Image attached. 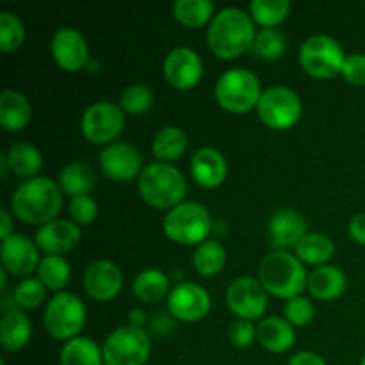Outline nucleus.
Segmentation results:
<instances>
[{
  "mask_svg": "<svg viewBox=\"0 0 365 365\" xmlns=\"http://www.w3.org/2000/svg\"><path fill=\"white\" fill-rule=\"evenodd\" d=\"M285 317L291 324L296 327H303V324H309L314 317V305L309 298L305 296H294V298L287 299L285 303Z\"/></svg>",
  "mask_w": 365,
  "mask_h": 365,
  "instance_id": "40",
  "label": "nucleus"
},
{
  "mask_svg": "<svg viewBox=\"0 0 365 365\" xmlns=\"http://www.w3.org/2000/svg\"><path fill=\"white\" fill-rule=\"evenodd\" d=\"M334 242L323 234H307L296 245V255L309 264H324L334 255Z\"/></svg>",
  "mask_w": 365,
  "mask_h": 365,
  "instance_id": "31",
  "label": "nucleus"
},
{
  "mask_svg": "<svg viewBox=\"0 0 365 365\" xmlns=\"http://www.w3.org/2000/svg\"><path fill=\"white\" fill-rule=\"evenodd\" d=\"M269 241L277 252H285V248L294 246L307 235V225L302 214L294 209H280L269 220Z\"/></svg>",
  "mask_w": 365,
  "mask_h": 365,
  "instance_id": "19",
  "label": "nucleus"
},
{
  "mask_svg": "<svg viewBox=\"0 0 365 365\" xmlns=\"http://www.w3.org/2000/svg\"><path fill=\"white\" fill-rule=\"evenodd\" d=\"M310 292L319 299H335L344 292L346 274L337 266H321L310 273L309 282Z\"/></svg>",
  "mask_w": 365,
  "mask_h": 365,
  "instance_id": "23",
  "label": "nucleus"
},
{
  "mask_svg": "<svg viewBox=\"0 0 365 365\" xmlns=\"http://www.w3.org/2000/svg\"><path fill=\"white\" fill-rule=\"evenodd\" d=\"M7 166L20 177H32L41 170V153L31 143H16L6 155Z\"/></svg>",
  "mask_w": 365,
  "mask_h": 365,
  "instance_id": "28",
  "label": "nucleus"
},
{
  "mask_svg": "<svg viewBox=\"0 0 365 365\" xmlns=\"http://www.w3.org/2000/svg\"><path fill=\"white\" fill-rule=\"evenodd\" d=\"M121 277L120 267L110 260H96L84 271V289L91 298L107 302L120 292Z\"/></svg>",
  "mask_w": 365,
  "mask_h": 365,
  "instance_id": "18",
  "label": "nucleus"
},
{
  "mask_svg": "<svg viewBox=\"0 0 365 365\" xmlns=\"http://www.w3.org/2000/svg\"><path fill=\"white\" fill-rule=\"evenodd\" d=\"M175 319L177 317L171 312H166V310H157V312L152 314V317L148 319L150 328L155 334H166V331L173 330L175 328Z\"/></svg>",
  "mask_w": 365,
  "mask_h": 365,
  "instance_id": "44",
  "label": "nucleus"
},
{
  "mask_svg": "<svg viewBox=\"0 0 365 365\" xmlns=\"http://www.w3.org/2000/svg\"><path fill=\"white\" fill-rule=\"evenodd\" d=\"M195 180L203 187H217L227 177V160L216 148H200L191 160Z\"/></svg>",
  "mask_w": 365,
  "mask_h": 365,
  "instance_id": "21",
  "label": "nucleus"
},
{
  "mask_svg": "<svg viewBox=\"0 0 365 365\" xmlns=\"http://www.w3.org/2000/svg\"><path fill=\"white\" fill-rule=\"evenodd\" d=\"M125 125L121 107L113 102H96L84 110L81 120L82 134L93 143H109Z\"/></svg>",
  "mask_w": 365,
  "mask_h": 365,
  "instance_id": "11",
  "label": "nucleus"
},
{
  "mask_svg": "<svg viewBox=\"0 0 365 365\" xmlns=\"http://www.w3.org/2000/svg\"><path fill=\"white\" fill-rule=\"evenodd\" d=\"M106 365H143L150 356V337L143 328L120 327L103 342Z\"/></svg>",
  "mask_w": 365,
  "mask_h": 365,
  "instance_id": "8",
  "label": "nucleus"
},
{
  "mask_svg": "<svg viewBox=\"0 0 365 365\" xmlns=\"http://www.w3.org/2000/svg\"><path fill=\"white\" fill-rule=\"evenodd\" d=\"M257 337L266 349L273 353H284L294 344V328L284 317L271 316L260 321L257 327Z\"/></svg>",
  "mask_w": 365,
  "mask_h": 365,
  "instance_id": "22",
  "label": "nucleus"
},
{
  "mask_svg": "<svg viewBox=\"0 0 365 365\" xmlns=\"http://www.w3.org/2000/svg\"><path fill=\"white\" fill-rule=\"evenodd\" d=\"M32 334V324L27 314L21 310H9L2 317L0 323V342L7 351H16L21 349L29 342Z\"/></svg>",
  "mask_w": 365,
  "mask_h": 365,
  "instance_id": "24",
  "label": "nucleus"
},
{
  "mask_svg": "<svg viewBox=\"0 0 365 365\" xmlns=\"http://www.w3.org/2000/svg\"><path fill=\"white\" fill-rule=\"evenodd\" d=\"M96 212H98V205L89 195L75 196L71 200L70 214L77 223H89V221L95 220Z\"/></svg>",
  "mask_w": 365,
  "mask_h": 365,
  "instance_id": "41",
  "label": "nucleus"
},
{
  "mask_svg": "<svg viewBox=\"0 0 365 365\" xmlns=\"http://www.w3.org/2000/svg\"><path fill=\"white\" fill-rule=\"evenodd\" d=\"M262 91L260 81L246 68H232L225 71L216 84V98L221 107L230 113H245L259 103Z\"/></svg>",
  "mask_w": 365,
  "mask_h": 365,
  "instance_id": "6",
  "label": "nucleus"
},
{
  "mask_svg": "<svg viewBox=\"0 0 365 365\" xmlns=\"http://www.w3.org/2000/svg\"><path fill=\"white\" fill-rule=\"evenodd\" d=\"M0 259L4 267L18 277H27L36 267H39V253L34 242L21 234H13L11 237L4 239Z\"/></svg>",
  "mask_w": 365,
  "mask_h": 365,
  "instance_id": "16",
  "label": "nucleus"
},
{
  "mask_svg": "<svg viewBox=\"0 0 365 365\" xmlns=\"http://www.w3.org/2000/svg\"><path fill=\"white\" fill-rule=\"evenodd\" d=\"M255 25L252 16L239 7H225L210 21L207 39L216 56L232 59L253 46Z\"/></svg>",
  "mask_w": 365,
  "mask_h": 365,
  "instance_id": "1",
  "label": "nucleus"
},
{
  "mask_svg": "<svg viewBox=\"0 0 365 365\" xmlns=\"http://www.w3.org/2000/svg\"><path fill=\"white\" fill-rule=\"evenodd\" d=\"M349 234L359 245L365 246V212H359L349 221Z\"/></svg>",
  "mask_w": 365,
  "mask_h": 365,
  "instance_id": "45",
  "label": "nucleus"
},
{
  "mask_svg": "<svg viewBox=\"0 0 365 365\" xmlns=\"http://www.w3.org/2000/svg\"><path fill=\"white\" fill-rule=\"evenodd\" d=\"M45 327L50 335L61 341H70L81 331L86 321V307L71 292H57L45 309Z\"/></svg>",
  "mask_w": 365,
  "mask_h": 365,
  "instance_id": "9",
  "label": "nucleus"
},
{
  "mask_svg": "<svg viewBox=\"0 0 365 365\" xmlns=\"http://www.w3.org/2000/svg\"><path fill=\"white\" fill-rule=\"evenodd\" d=\"M153 103V93L145 84H132L121 93V107L130 114H141Z\"/></svg>",
  "mask_w": 365,
  "mask_h": 365,
  "instance_id": "38",
  "label": "nucleus"
},
{
  "mask_svg": "<svg viewBox=\"0 0 365 365\" xmlns=\"http://www.w3.org/2000/svg\"><path fill=\"white\" fill-rule=\"evenodd\" d=\"M203 63L198 53L187 46L173 48L164 61V75L168 82L178 89H189L202 78Z\"/></svg>",
  "mask_w": 365,
  "mask_h": 365,
  "instance_id": "15",
  "label": "nucleus"
},
{
  "mask_svg": "<svg viewBox=\"0 0 365 365\" xmlns=\"http://www.w3.org/2000/svg\"><path fill=\"white\" fill-rule=\"evenodd\" d=\"M52 53L53 59L63 66L64 70H81L89 59V50L88 41L84 36L77 31V29L64 27L53 34L52 43Z\"/></svg>",
  "mask_w": 365,
  "mask_h": 365,
  "instance_id": "17",
  "label": "nucleus"
},
{
  "mask_svg": "<svg viewBox=\"0 0 365 365\" xmlns=\"http://www.w3.org/2000/svg\"><path fill=\"white\" fill-rule=\"evenodd\" d=\"M260 284L278 298H294L305 289L307 273L298 257L287 252H271L259 266Z\"/></svg>",
  "mask_w": 365,
  "mask_h": 365,
  "instance_id": "3",
  "label": "nucleus"
},
{
  "mask_svg": "<svg viewBox=\"0 0 365 365\" xmlns=\"http://www.w3.org/2000/svg\"><path fill=\"white\" fill-rule=\"evenodd\" d=\"M360 365H365V356L362 359V362H360Z\"/></svg>",
  "mask_w": 365,
  "mask_h": 365,
  "instance_id": "49",
  "label": "nucleus"
},
{
  "mask_svg": "<svg viewBox=\"0 0 365 365\" xmlns=\"http://www.w3.org/2000/svg\"><path fill=\"white\" fill-rule=\"evenodd\" d=\"M289 9H291L289 0H253L250 4L252 16L259 24L266 25V27H273V25L280 24L287 16Z\"/></svg>",
  "mask_w": 365,
  "mask_h": 365,
  "instance_id": "36",
  "label": "nucleus"
},
{
  "mask_svg": "<svg viewBox=\"0 0 365 365\" xmlns=\"http://www.w3.org/2000/svg\"><path fill=\"white\" fill-rule=\"evenodd\" d=\"M228 309L241 319H257L267 307L266 289L252 277L235 278L227 289Z\"/></svg>",
  "mask_w": 365,
  "mask_h": 365,
  "instance_id": "12",
  "label": "nucleus"
},
{
  "mask_svg": "<svg viewBox=\"0 0 365 365\" xmlns=\"http://www.w3.org/2000/svg\"><path fill=\"white\" fill-rule=\"evenodd\" d=\"M196 271L203 277H212L223 269L227 262V252L217 241H203L196 248L195 257H192Z\"/></svg>",
  "mask_w": 365,
  "mask_h": 365,
  "instance_id": "32",
  "label": "nucleus"
},
{
  "mask_svg": "<svg viewBox=\"0 0 365 365\" xmlns=\"http://www.w3.org/2000/svg\"><path fill=\"white\" fill-rule=\"evenodd\" d=\"M81 241V230L75 223L68 220H52L48 223L41 225L36 232V242L41 250L48 252V255H61Z\"/></svg>",
  "mask_w": 365,
  "mask_h": 365,
  "instance_id": "20",
  "label": "nucleus"
},
{
  "mask_svg": "<svg viewBox=\"0 0 365 365\" xmlns=\"http://www.w3.org/2000/svg\"><path fill=\"white\" fill-rule=\"evenodd\" d=\"M302 100L296 91L285 86H271L262 93L257 110L259 116L267 127L271 128H289L302 116Z\"/></svg>",
  "mask_w": 365,
  "mask_h": 365,
  "instance_id": "10",
  "label": "nucleus"
},
{
  "mask_svg": "<svg viewBox=\"0 0 365 365\" xmlns=\"http://www.w3.org/2000/svg\"><path fill=\"white\" fill-rule=\"evenodd\" d=\"M146 321H148V317H146V312H143L141 309H134L128 314V324H132V327L143 328Z\"/></svg>",
  "mask_w": 365,
  "mask_h": 365,
  "instance_id": "48",
  "label": "nucleus"
},
{
  "mask_svg": "<svg viewBox=\"0 0 365 365\" xmlns=\"http://www.w3.org/2000/svg\"><path fill=\"white\" fill-rule=\"evenodd\" d=\"M63 205L59 185L46 177H32L18 185L11 207L20 220L27 223H48Z\"/></svg>",
  "mask_w": 365,
  "mask_h": 365,
  "instance_id": "2",
  "label": "nucleus"
},
{
  "mask_svg": "<svg viewBox=\"0 0 365 365\" xmlns=\"http://www.w3.org/2000/svg\"><path fill=\"white\" fill-rule=\"evenodd\" d=\"M143 200L159 209L180 205L187 192L185 178L168 163H152L141 171L138 182Z\"/></svg>",
  "mask_w": 365,
  "mask_h": 365,
  "instance_id": "4",
  "label": "nucleus"
},
{
  "mask_svg": "<svg viewBox=\"0 0 365 365\" xmlns=\"http://www.w3.org/2000/svg\"><path fill=\"white\" fill-rule=\"evenodd\" d=\"M0 221H2V223H0V237H2L4 241V239L13 235L11 234V232H13V221H11V216L7 210H0Z\"/></svg>",
  "mask_w": 365,
  "mask_h": 365,
  "instance_id": "47",
  "label": "nucleus"
},
{
  "mask_svg": "<svg viewBox=\"0 0 365 365\" xmlns=\"http://www.w3.org/2000/svg\"><path fill=\"white\" fill-rule=\"evenodd\" d=\"M257 330L248 319H237L228 328V339L235 348H248L255 339Z\"/></svg>",
  "mask_w": 365,
  "mask_h": 365,
  "instance_id": "42",
  "label": "nucleus"
},
{
  "mask_svg": "<svg viewBox=\"0 0 365 365\" xmlns=\"http://www.w3.org/2000/svg\"><path fill=\"white\" fill-rule=\"evenodd\" d=\"M173 13L178 21L191 27L203 25L214 13V4L210 0H177Z\"/></svg>",
  "mask_w": 365,
  "mask_h": 365,
  "instance_id": "34",
  "label": "nucleus"
},
{
  "mask_svg": "<svg viewBox=\"0 0 365 365\" xmlns=\"http://www.w3.org/2000/svg\"><path fill=\"white\" fill-rule=\"evenodd\" d=\"M187 148V135L178 127H163L153 135L152 150L157 159L175 160Z\"/></svg>",
  "mask_w": 365,
  "mask_h": 365,
  "instance_id": "29",
  "label": "nucleus"
},
{
  "mask_svg": "<svg viewBox=\"0 0 365 365\" xmlns=\"http://www.w3.org/2000/svg\"><path fill=\"white\" fill-rule=\"evenodd\" d=\"M63 365H103V351L98 344L88 337H73L63 346L61 351Z\"/></svg>",
  "mask_w": 365,
  "mask_h": 365,
  "instance_id": "26",
  "label": "nucleus"
},
{
  "mask_svg": "<svg viewBox=\"0 0 365 365\" xmlns=\"http://www.w3.org/2000/svg\"><path fill=\"white\" fill-rule=\"evenodd\" d=\"M100 164L110 178L130 180L135 175H141L143 157L139 150L130 143H110L100 153Z\"/></svg>",
  "mask_w": 365,
  "mask_h": 365,
  "instance_id": "14",
  "label": "nucleus"
},
{
  "mask_svg": "<svg viewBox=\"0 0 365 365\" xmlns=\"http://www.w3.org/2000/svg\"><path fill=\"white\" fill-rule=\"evenodd\" d=\"M212 228L209 210L196 202H184L173 207L164 217V232L178 245H196L205 241Z\"/></svg>",
  "mask_w": 365,
  "mask_h": 365,
  "instance_id": "5",
  "label": "nucleus"
},
{
  "mask_svg": "<svg viewBox=\"0 0 365 365\" xmlns=\"http://www.w3.org/2000/svg\"><path fill=\"white\" fill-rule=\"evenodd\" d=\"M39 280L50 289H63L68 284L71 274L70 262L61 255L43 257L38 267Z\"/></svg>",
  "mask_w": 365,
  "mask_h": 365,
  "instance_id": "33",
  "label": "nucleus"
},
{
  "mask_svg": "<svg viewBox=\"0 0 365 365\" xmlns=\"http://www.w3.org/2000/svg\"><path fill=\"white\" fill-rule=\"evenodd\" d=\"M31 120V103L21 93L6 89L0 95V123L7 130H21Z\"/></svg>",
  "mask_w": 365,
  "mask_h": 365,
  "instance_id": "25",
  "label": "nucleus"
},
{
  "mask_svg": "<svg viewBox=\"0 0 365 365\" xmlns=\"http://www.w3.org/2000/svg\"><path fill=\"white\" fill-rule=\"evenodd\" d=\"M14 302L24 309H36L45 299V284L38 278H25L13 292Z\"/></svg>",
  "mask_w": 365,
  "mask_h": 365,
  "instance_id": "39",
  "label": "nucleus"
},
{
  "mask_svg": "<svg viewBox=\"0 0 365 365\" xmlns=\"http://www.w3.org/2000/svg\"><path fill=\"white\" fill-rule=\"evenodd\" d=\"M59 184L64 192L75 196L89 195L95 187V173L93 168L86 163H71L63 168L59 175Z\"/></svg>",
  "mask_w": 365,
  "mask_h": 365,
  "instance_id": "27",
  "label": "nucleus"
},
{
  "mask_svg": "<svg viewBox=\"0 0 365 365\" xmlns=\"http://www.w3.org/2000/svg\"><path fill=\"white\" fill-rule=\"evenodd\" d=\"M289 365H327V362L314 351H299L289 360Z\"/></svg>",
  "mask_w": 365,
  "mask_h": 365,
  "instance_id": "46",
  "label": "nucleus"
},
{
  "mask_svg": "<svg viewBox=\"0 0 365 365\" xmlns=\"http://www.w3.org/2000/svg\"><path fill=\"white\" fill-rule=\"evenodd\" d=\"M168 289H170V282L160 269L150 267L134 278V292L143 302H159L168 294Z\"/></svg>",
  "mask_w": 365,
  "mask_h": 365,
  "instance_id": "30",
  "label": "nucleus"
},
{
  "mask_svg": "<svg viewBox=\"0 0 365 365\" xmlns=\"http://www.w3.org/2000/svg\"><path fill=\"white\" fill-rule=\"evenodd\" d=\"M299 61L309 75L327 78L341 73L346 56L337 39L327 34H314L303 41Z\"/></svg>",
  "mask_w": 365,
  "mask_h": 365,
  "instance_id": "7",
  "label": "nucleus"
},
{
  "mask_svg": "<svg viewBox=\"0 0 365 365\" xmlns=\"http://www.w3.org/2000/svg\"><path fill=\"white\" fill-rule=\"evenodd\" d=\"M210 298L209 292L198 284L184 282L177 287L171 289L168 296V310L177 319L182 321H198L209 312Z\"/></svg>",
  "mask_w": 365,
  "mask_h": 365,
  "instance_id": "13",
  "label": "nucleus"
},
{
  "mask_svg": "<svg viewBox=\"0 0 365 365\" xmlns=\"http://www.w3.org/2000/svg\"><path fill=\"white\" fill-rule=\"evenodd\" d=\"M285 46H287L285 36L278 29L266 27L257 32L252 50L262 59H278L285 52Z\"/></svg>",
  "mask_w": 365,
  "mask_h": 365,
  "instance_id": "35",
  "label": "nucleus"
},
{
  "mask_svg": "<svg viewBox=\"0 0 365 365\" xmlns=\"http://www.w3.org/2000/svg\"><path fill=\"white\" fill-rule=\"evenodd\" d=\"M24 36L25 29L20 18L9 11H2L0 13V50L11 52L18 48L24 41Z\"/></svg>",
  "mask_w": 365,
  "mask_h": 365,
  "instance_id": "37",
  "label": "nucleus"
},
{
  "mask_svg": "<svg viewBox=\"0 0 365 365\" xmlns=\"http://www.w3.org/2000/svg\"><path fill=\"white\" fill-rule=\"evenodd\" d=\"M342 75L353 86H365V53H351L346 57Z\"/></svg>",
  "mask_w": 365,
  "mask_h": 365,
  "instance_id": "43",
  "label": "nucleus"
}]
</instances>
